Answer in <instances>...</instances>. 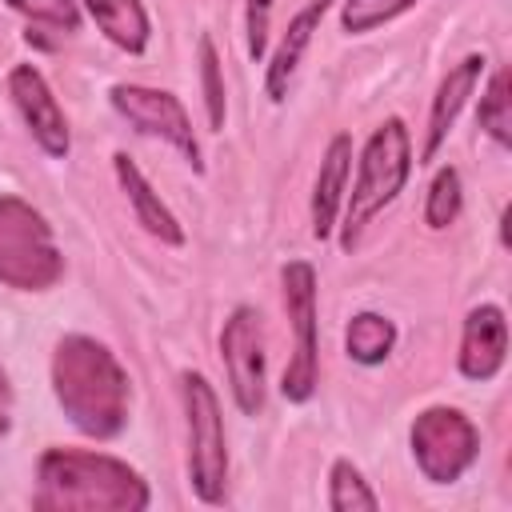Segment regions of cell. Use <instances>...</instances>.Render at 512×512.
<instances>
[{"label": "cell", "mask_w": 512, "mask_h": 512, "mask_svg": "<svg viewBox=\"0 0 512 512\" xmlns=\"http://www.w3.org/2000/svg\"><path fill=\"white\" fill-rule=\"evenodd\" d=\"M52 388L64 416L92 440H112L128 424V372L92 336H64L56 344Z\"/></svg>", "instance_id": "6da1fadb"}, {"label": "cell", "mask_w": 512, "mask_h": 512, "mask_svg": "<svg viewBox=\"0 0 512 512\" xmlns=\"http://www.w3.org/2000/svg\"><path fill=\"white\" fill-rule=\"evenodd\" d=\"M36 508L44 512H140L148 484L116 456L48 448L36 464Z\"/></svg>", "instance_id": "7a4b0ae2"}, {"label": "cell", "mask_w": 512, "mask_h": 512, "mask_svg": "<svg viewBox=\"0 0 512 512\" xmlns=\"http://www.w3.org/2000/svg\"><path fill=\"white\" fill-rule=\"evenodd\" d=\"M412 176V140H408V128L400 116H388L364 144L360 152V172H356V184L348 192V204H344V224H340V244L352 252L360 228L384 208L392 204L404 184Z\"/></svg>", "instance_id": "3957f363"}, {"label": "cell", "mask_w": 512, "mask_h": 512, "mask_svg": "<svg viewBox=\"0 0 512 512\" xmlns=\"http://www.w3.org/2000/svg\"><path fill=\"white\" fill-rule=\"evenodd\" d=\"M64 276V256L48 220L20 196H0V284L44 292Z\"/></svg>", "instance_id": "277c9868"}, {"label": "cell", "mask_w": 512, "mask_h": 512, "mask_svg": "<svg viewBox=\"0 0 512 512\" xmlns=\"http://www.w3.org/2000/svg\"><path fill=\"white\" fill-rule=\"evenodd\" d=\"M184 416H188V476L192 492L204 504H220L228 488V440H224V416L212 384L200 372L180 376Z\"/></svg>", "instance_id": "5b68a950"}, {"label": "cell", "mask_w": 512, "mask_h": 512, "mask_svg": "<svg viewBox=\"0 0 512 512\" xmlns=\"http://www.w3.org/2000/svg\"><path fill=\"white\" fill-rule=\"evenodd\" d=\"M284 284V312L292 320V356L280 380L284 400L304 404L320 384V328H316V268L308 260H292L280 272Z\"/></svg>", "instance_id": "8992f818"}, {"label": "cell", "mask_w": 512, "mask_h": 512, "mask_svg": "<svg viewBox=\"0 0 512 512\" xmlns=\"http://www.w3.org/2000/svg\"><path fill=\"white\" fill-rule=\"evenodd\" d=\"M412 456L432 484L460 480L480 456V432L460 408H424L412 420Z\"/></svg>", "instance_id": "52a82bcc"}, {"label": "cell", "mask_w": 512, "mask_h": 512, "mask_svg": "<svg viewBox=\"0 0 512 512\" xmlns=\"http://www.w3.org/2000/svg\"><path fill=\"white\" fill-rule=\"evenodd\" d=\"M108 100H112V108H116L128 124H136V132L160 136V140L172 144L196 172L204 168V164H200V144H196L192 120H188V108H184L172 92H164V88H144V84H116V88L108 92Z\"/></svg>", "instance_id": "ba28073f"}, {"label": "cell", "mask_w": 512, "mask_h": 512, "mask_svg": "<svg viewBox=\"0 0 512 512\" xmlns=\"http://www.w3.org/2000/svg\"><path fill=\"white\" fill-rule=\"evenodd\" d=\"M220 356L240 412L256 416L264 408V328L256 308H232V316L220 328Z\"/></svg>", "instance_id": "9c48e42d"}, {"label": "cell", "mask_w": 512, "mask_h": 512, "mask_svg": "<svg viewBox=\"0 0 512 512\" xmlns=\"http://www.w3.org/2000/svg\"><path fill=\"white\" fill-rule=\"evenodd\" d=\"M8 96H12V104L20 108L28 132L36 136V144H40L48 156L64 160L68 148H72L68 116H64V108L56 104V96H52L48 80L40 76V68H32V64H16V68L8 72Z\"/></svg>", "instance_id": "30bf717a"}, {"label": "cell", "mask_w": 512, "mask_h": 512, "mask_svg": "<svg viewBox=\"0 0 512 512\" xmlns=\"http://www.w3.org/2000/svg\"><path fill=\"white\" fill-rule=\"evenodd\" d=\"M508 360V320L496 304H480L464 320L460 336V372L468 380H492Z\"/></svg>", "instance_id": "8fae6325"}, {"label": "cell", "mask_w": 512, "mask_h": 512, "mask_svg": "<svg viewBox=\"0 0 512 512\" xmlns=\"http://www.w3.org/2000/svg\"><path fill=\"white\" fill-rule=\"evenodd\" d=\"M484 64H488V60L472 52V56H464L456 68H448V76L440 80V88H436V96H432V112H428V136H424V148H420V164L436 160V152H440L444 136L452 132V124H456L464 100H468V96L476 92V84H480Z\"/></svg>", "instance_id": "7c38bea8"}, {"label": "cell", "mask_w": 512, "mask_h": 512, "mask_svg": "<svg viewBox=\"0 0 512 512\" xmlns=\"http://www.w3.org/2000/svg\"><path fill=\"white\" fill-rule=\"evenodd\" d=\"M348 172H352V136L336 132L332 144L324 148L320 172H316V192H312V236L328 240L344 204V188H348Z\"/></svg>", "instance_id": "4fadbf2b"}, {"label": "cell", "mask_w": 512, "mask_h": 512, "mask_svg": "<svg viewBox=\"0 0 512 512\" xmlns=\"http://www.w3.org/2000/svg\"><path fill=\"white\" fill-rule=\"evenodd\" d=\"M112 168H116V180H120V188H124V196H128V204H132V212H136V224H144V232L148 236H156L160 244H184V228H180V220L168 212V204L152 192V184L144 180V172L124 156V152H116L112 156Z\"/></svg>", "instance_id": "5bb4252c"}, {"label": "cell", "mask_w": 512, "mask_h": 512, "mask_svg": "<svg viewBox=\"0 0 512 512\" xmlns=\"http://www.w3.org/2000/svg\"><path fill=\"white\" fill-rule=\"evenodd\" d=\"M328 4H332V0H308V4L288 20V32L280 36V48L272 52V64H268V76H264V88H268V96H272L276 104L288 96V84H292V76H296V68H300V56H304V48L312 44V36H316V28H320Z\"/></svg>", "instance_id": "9a60e30c"}, {"label": "cell", "mask_w": 512, "mask_h": 512, "mask_svg": "<svg viewBox=\"0 0 512 512\" xmlns=\"http://www.w3.org/2000/svg\"><path fill=\"white\" fill-rule=\"evenodd\" d=\"M96 28L124 52H144L148 44V16L140 0H80Z\"/></svg>", "instance_id": "2e32d148"}, {"label": "cell", "mask_w": 512, "mask_h": 512, "mask_svg": "<svg viewBox=\"0 0 512 512\" xmlns=\"http://www.w3.org/2000/svg\"><path fill=\"white\" fill-rule=\"evenodd\" d=\"M396 344V324L380 312H356L344 332V348L356 364H384Z\"/></svg>", "instance_id": "e0dca14e"}, {"label": "cell", "mask_w": 512, "mask_h": 512, "mask_svg": "<svg viewBox=\"0 0 512 512\" xmlns=\"http://www.w3.org/2000/svg\"><path fill=\"white\" fill-rule=\"evenodd\" d=\"M476 124L500 144L508 148L512 144V76L508 68H496L484 96H480V112H476Z\"/></svg>", "instance_id": "ac0fdd59"}, {"label": "cell", "mask_w": 512, "mask_h": 512, "mask_svg": "<svg viewBox=\"0 0 512 512\" xmlns=\"http://www.w3.org/2000/svg\"><path fill=\"white\" fill-rule=\"evenodd\" d=\"M328 508L332 512H376L380 496L368 488L352 460H336L328 472Z\"/></svg>", "instance_id": "d6986e66"}, {"label": "cell", "mask_w": 512, "mask_h": 512, "mask_svg": "<svg viewBox=\"0 0 512 512\" xmlns=\"http://www.w3.org/2000/svg\"><path fill=\"white\" fill-rule=\"evenodd\" d=\"M460 204H464L460 172L448 164V168H440L432 176V188H428V200H424V224L428 228H448L460 216Z\"/></svg>", "instance_id": "ffe728a7"}, {"label": "cell", "mask_w": 512, "mask_h": 512, "mask_svg": "<svg viewBox=\"0 0 512 512\" xmlns=\"http://www.w3.org/2000/svg\"><path fill=\"white\" fill-rule=\"evenodd\" d=\"M416 4H420V0H344L340 24H344V32L364 36V32H372V28H380V24L396 20V16H404V12L416 8Z\"/></svg>", "instance_id": "44dd1931"}, {"label": "cell", "mask_w": 512, "mask_h": 512, "mask_svg": "<svg viewBox=\"0 0 512 512\" xmlns=\"http://www.w3.org/2000/svg\"><path fill=\"white\" fill-rule=\"evenodd\" d=\"M200 80H204V104H208V124L224 128V76H220V56L212 36H200Z\"/></svg>", "instance_id": "7402d4cb"}, {"label": "cell", "mask_w": 512, "mask_h": 512, "mask_svg": "<svg viewBox=\"0 0 512 512\" xmlns=\"http://www.w3.org/2000/svg\"><path fill=\"white\" fill-rule=\"evenodd\" d=\"M8 8H16L20 16H28L32 24H52L64 32L80 28V8L76 0H8Z\"/></svg>", "instance_id": "603a6c76"}, {"label": "cell", "mask_w": 512, "mask_h": 512, "mask_svg": "<svg viewBox=\"0 0 512 512\" xmlns=\"http://www.w3.org/2000/svg\"><path fill=\"white\" fill-rule=\"evenodd\" d=\"M268 16H272V0H248V56L260 60L268 48Z\"/></svg>", "instance_id": "cb8c5ba5"}, {"label": "cell", "mask_w": 512, "mask_h": 512, "mask_svg": "<svg viewBox=\"0 0 512 512\" xmlns=\"http://www.w3.org/2000/svg\"><path fill=\"white\" fill-rule=\"evenodd\" d=\"M8 420H12V388H8V376L0 372V440L8 432Z\"/></svg>", "instance_id": "d4e9b609"}]
</instances>
